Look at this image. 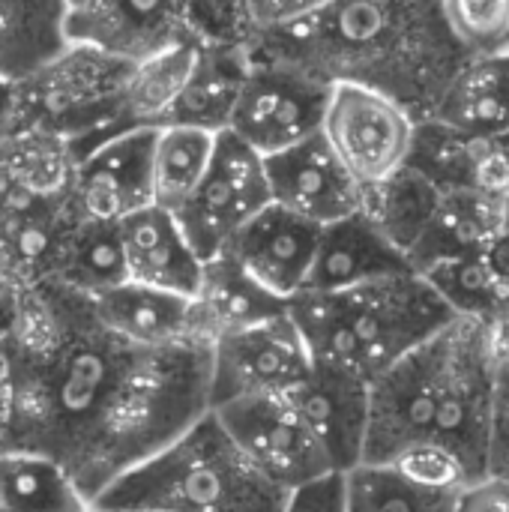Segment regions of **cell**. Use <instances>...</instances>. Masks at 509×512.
<instances>
[{"label":"cell","mask_w":509,"mask_h":512,"mask_svg":"<svg viewBox=\"0 0 509 512\" xmlns=\"http://www.w3.org/2000/svg\"><path fill=\"white\" fill-rule=\"evenodd\" d=\"M3 351V450L54 462L87 504L210 411V348L132 345L57 282L21 288Z\"/></svg>","instance_id":"6da1fadb"},{"label":"cell","mask_w":509,"mask_h":512,"mask_svg":"<svg viewBox=\"0 0 509 512\" xmlns=\"http://www.w3.org/2000/svg\"><path fill=\"white\" fill-rule=\"evenodd\" d=\"M312 360L375 381L405 354L456 321L438 291L417 273H402L330 294L288 300Z\"/></svg>","instance_id":"7a4b0ae2"},{"label":"cell","mask_w":509,"mask_h":512,"mask_svg":"<svg viewBox=\"0 0 509 512\" xmlns=\"http://www.w3.org/2000/svg\"><path fill=\"white\" fill-rule=\"evenodd\" d=\"M291 492L273 486L207 411L186 432L114 480L96 512H285Z\"/></svg>","instance_id":"3957f363"},{"label":"cell","mask_w":509,"mask_h":512,"mask_svg":"<svg viewBox=\"0 0 509 512\" xmlns=\"http://www.w3.org/2000/svg\"><path fill=\"white\" fill-rule=\"evenodd\" d=\"M414 129L417 120L399 96L351 78L330 81L321 135L360 189H372L405 168Z\"/></svg>","instance_id":"277c9868"},{"label":"cell","mask_w":509,"mask_h":512,"mask_svg":"<svg viewBox=\"0 0 509 512\" xmlns=\"http://www.w3.org/2000/svg\"><path fill=\"white\" fill-rule=\"evenodd\" d=\"M450 327L369 381L363 462L384 465L432 435L450 366Z\"/></svg>","instance_id":"5b68a950"},{"label":"cell","mask_w":509,"mask_h":512,"mask_svg":"<svg viewBox=\"0 0 509 512\" xmlns=\"http://www.w3.org/2000/svg\"><path fill=\"white\" fill-rule=\"evenodd\" d=\"M270 204L264 156L228 129L216 132L213 156L195 195L174 213L183 237L201 261L222 255L228 240Z\"/></svg>","instance_id":"8992f818"},{"label":"cell","mask_w":509,"mask_h":512,"mask_svg":"<svg viewBox=\"0 0 509 512\" xmlns=\"http://www.w3.org/2000/svg\"><path fill=\"white\" fill-rule=\"evenodd\" d=\"M210 411L240 447V453L252 462V468L273 486L294 495L318 480L339 477L333 474L330 459L315 435L282 393L237 399Z\"/></svg>","instance_id":"52a82bcc"},{"label":"cell","mask_w":509,"mask_h":512,"mask_svg":"<svg viewBox=\"0 0 509 512\" xmlns=\"http://www.w3.org/2000/svg\"><path fill=\"white\" fill-rule=\"evenodd\" d=\"M309 369L312 354L285 309L264 324L231 333L210 345V408L237 399L288 393L309 375Z\"/></svg>","instance_id":"ba28073f"},{"label":"cell","mask_w":509,"mask_h":512,"mask_svg":"<svg viewBox=\"0 0 509 512\" xmlns=\"http://www.w3.org/2000/svg\"><path fill=\"white\" fill-rule=\"evenodd\" d=\"M330 81L291 69H249L225 129L258 156L288 150L321 132Z\"/></svg>","instance_id":"9c48e42d"},{"label":"cell","mask_w":509,"mask_h":512,"mask_svg":"<svg viewBox=\"0 0 509 512\" xmlns=\"http://www.w3.org/2000/svg\"><path fill=\"white\" fill-rule=\"evenodd\" d=\"M189 9L192 0H90L66 18V39L135 66L186 39Z\"/></svg>","instance_id":"30bf717a"},{"label":"cell","mask_w":509,"mask_h":512,"mask_svg":"<svg viewBox=\"0 0 509 512\" xmlns=\"http://www.w3.org/2000/svg\"><path fill=\"white\" fill-rule=\"evenodd\" d=\"M156 126L141 123L99 141L75 165V210L84 222L117 225L150 207V156Z\"/></svg>","instance_id":"8fae6325"},{"label":"cell","mask_w":509,"mask_h":512,"mask_svg":"<svg viewBox=\"0 0 509 512\" xmlns=\"http://www.w3.org/2000/svg\"><path fill=\"white\" fill-rule=\"evenodd\" d=\"M270 204L324 228L363 210V189L336 159L321 132L264 156Z\"/></svg>","instance_id":"7c38bea8"},{"label":"cell","mask_w":509,"mask_h":512,"mask_svg":"<svg viewBox=\"0 0 509 512\" xmlns=\"http://www.w3.org/2000/svg\"><path fill=\"white\" fill-rule=\"evenodd\" d=\"M330 459L333 474L363 462L369 426V381L312 360L309 375L282 393Z\"/></svg>","instance_id":"4fadbf2b"},{"label":"cell","mask_w":509,"mask_h":512,"mask_svg":"<svg viewBox=\"0 0 509 512\" xmlns=\"http://www.w3.org/2000/svg\"><path fill=\"white\" fill-rule=\"evenodd\" d=\"M318 234V225L267 204L228 240L222 255L279 300H291L306 285Z\"/></svg>","instance_id":"5bb4252c"},{"label":"cell","mask_w":509,"mask_h":512,"mask_svg":"<svg viewBox=\"0 0 509 512\" xmlns=\"http://www.w3.org/2000/svg\"><path fill=\"white\" fill-rule=\"evenodd\" d=\"M402 273H411L405 255L360 210L354 216H345L321 228L303 291L309 294L348 291Z\"/></svg>","instance_id":"9a60e30c"},{"label":"cell","mask_w":509,"mask_h":512,"mask_svg":"<svg viewBox=\"0 0 509 512\" xmlns=\"http://www.w3.org/2000/svg\"><path fill=\"white\" fill-rule=\"evenodd\" d=\"M114 228L126 282L192 297L204 261L192 252L171 213L150 204L120 219Z\"/></svg>","instance_id":"2e32d148"},{"label":"cell","mask_w":509,"mask_h":512,"mask_svg":"<svg viewBox=\"0 0 509 512\" xmlns=\"http://www.w3.org/2000/svg\"><path fill=\"white\" fill-rule=\"evenodd\" d=\"M192 303V330L195 342L210 348L213 342L264 324L288 309V300H279L249 273H243L228 255L204 261L201 279L189 297Z\"/></svg>","instance_id":"e0dca14e"},{"label":"cell","mask_w":509,"mask_h":512,"mask_svg":"<svg viewBox=\"0 0 509 512\" xmlns=\"http://www.w3.org/2000/svg\"><path fill=\"white\" fill-rule=\"evenodd\" d=\"M429 117L471 141L509 135V48L468 54Z\"/></svg>","instance_id":"ac0fdd59"},{"label":"cell","mask_w":509,"mask_h":512,"mask_svg":"<svg viewBox=\"0 0 509 512\" xmlns=\"http://www.w3.org/2000/svg\"><path fill=\"white\" fill-rule=\"evenodd\" d=\"M90 306L111 333H117L132 345H144V348L198 345L192 330V303L183 294H171L123 279L93 294Z\"/></svg>","instance_id":"d6986e66"},{"label":"cell","mask_w":509,"mask_h":512,"mask_svg":"<svg viewBox=\"0 0 509 512\" xmlns=\"http://www.w3.org/2000/svg\"><path fill=\"white\" fill-rule=\"evenodd\" d=\"M501 234V198L486 195L480 189H450L441 192L438 207L408 252L411 273L423 276L426 270L480 255L495 237Z\"/></svg>","instance_id":"ffe728a7"},{"label":"cell","mask_w":509,"mask_h":512,"mask_svg":"<svg viewBox=\"0 0 509 512\" xmlns=\"http://www.w3.org/2000/svg\"><path fill=\"white\" fill-rule=\"evenodd\" d=\"M63 0H0V78L21 81L51 66L66 48Z\"/></svg>","instance_id":"44dd1931"},{"label":"cell","mask_w":509,"mask_h":512,"mask_svg":"<svg viewBox=\"0 0 509 512\" xmlns=\"http://www.w3.org/2000/svg\"><path fill=\"white\" fill-rule=\"evenodd\" d=\"M216 132L183 126V123H159L150 156V204L177 213L204 180V171L213 156Z\"/></svg>","instance_id":"7402d4cb"},{"label":"cell","mask_w":509,"mask_h":512,"mask_svg":"<svg viewBox=\"0 0 509 512\" xmlns=\"http://www.w3.org/2000/svg\"><path fill=\"white\" fill-rule=\"evenodd\" d=\"M246 72L249 69L234 54L198 48L192 72L162 123H183L207 132H222Z\"/></svg>","instance_id":"603a6c76"},{"label":"cell","mask_w":509,"mask_h":512,"mask_svg":"<svg viewBox=\"0 0 509 512\" xmlns=\"http://www.w3.org/2000/svg\"><path fill=\"white\" fill-rule=\"evenodd\" d=\"M438 198L441 189L405 165L384 183L363 189V213L408 261V252L426 231Z\"/></svg>","instance_id":"cb8c5ba5"},{"label":"cell","mask_w":509,"mask_h":512,"mask_svg":"<svg viewBox=\"0 0 509 512\" xmlns=\"http://www.w3.org/2000/svg\"><path fill=\"white\" fill-rule=\"evenodd\" d=\"M42 282H57L84 297H93V294L123 282L117 228L78 219L72 237L66 243H60L57 249H51L48 273Z\"/></svg>","instance_id":"d4e9b609"},{"label":"cell","mask_w":509,"mask_h":512,"mask_svg":"<svg viewBox=\"0 0 509 512\" xmlns=\"http://www.w3.org/2000/svg\"><path fill=\"white\" fill-rule=\"evenodd\" d=\"M0 512H90L63 468L33 453H0Z\"/></svg>","instance_id":"484cf974"},{"label":"cell","mask_w":509,"mask_h":512,"mask_svg":"<svg viewBox=\"0 0 509 512\" xmlns=\"http://www.w3.org/2000/svg\"><path fill=\"white\" fill-rule=\"evenodd\" d=\"M342 480V512H453L456 495L447 489H429L393 465H369L339 474Z\"/></svg>","instance_id":"4316f807"},{"label":"cell","mask_w":509,"mask_h":512,"mask_svg":"<svg viewBox=\"0 0 509 512\" xmlns=\"http://www.w3.org/2000/svg\"><path fill=\"white\" fill-rule=\"evenodd\" d=\"M423 279L438 291V297L450 306L456 318H474L495 327L509 315V294L489 270L483 252L444 261L426 270Z\"/></svg>","instance_id":"83f0119b"},{"label":"cell","mask_w":509,"mask_h":512,"mask_svg":"<svg viewBox=\"0 0 509 512\" xmlns=\"http://www.w3.org/2000/svg\"><path fill=\"white\" fill-rule=\"evenodd\" d=\"M408 168L423 174L441 192L450 189H474V165H477V141L459 135L435 117H426L414 129Z\"/></svg>","instance_id":"f1b7e54d"},{"label":"cell","mask_w":509,"mask_h":512,"mask_svg":"<svg viewBox=\"0 0 509 512\" xmlns=\"http://www.w3.org/2000/svg\"><path fill=\"white\" fill-rule=\"evenodd\" d=\"M195 54H198V45H192L189 39L171 45L168 51L144 60V63H135L132 69V81H129V99H132V108L138 114H147V117H159L156 126L165 120L168 108L174 105V99L180 96L189 72H192V63H195Z\"/></svg>","instance_id":"f546056e"},{"label":"cell","mask_w":509,"mask_h":512,"mask_svg":"<svg viewBox=\"0 0 509 512\" xmlns=\"http://www.w3.org/2000/svg\"><path fill=\"white\" fill-rule=\"evenodd\" d=\"M438 9L465 54L509 48V0H438Z\"/></svg>","instance_id":"4dcf8cb0"},{"label":"cell","mask_w":509,"mask_h":512,"mask_svg":"<svg viewBox=\"0 0 509 512\" xmlns=\"http://www.w3.org/2000/svg\"><path fill=\"white\" fill-rule=\"evenodd\" d=\"M393 465L399 474H405L408 480L429 486V489H447V492H462L465 486H471V477L465 471V465L444 447L432 444V441H420L408 450H402L396 459L384 462Z\"/></svg>","instance_id":"1f68e13d"},{"label":"cell","mask_w":509,"mask_h":512,"mask_svg":"<svg viewBox=\"0 0 509 512\" xmlns=\"http://www.w3.org/2000/svg\"><path fill=\"white\" fill-rule=\"evenodd\" d=\"M489 477L509 483V354L498 351V381H495V411L489 432Z\"/></svg>","instance_id":"d6a6232c"},{"label":"cell","mask_w":509,"mask_h":512,"mask_svg":"<svg viewBox=\"0 0 509 512\" xmlns=\"http://www.w3.org/2000/svg\"><path fill=\"white\" fill-rule=\"evenodd\" d=\"M336 0H246L249 6V15L258 21V24H267V27H282V24H294V21H303L327 6H333Z\"/></svg>","instance_id":"836d02e7"},{"label":"cell","mask_w":509,"mask_h":512,"mask_svg":"<svg viewBox=\"0 0 509 512\" xmlns=\"http://www.w3.org/2000/svg\"><path fill=\"white\" fill-rule=\"evenodd\" d=\"M453 512H509V483L501 477H483L456 495Z\"/></svg>","instance_id":"e575fe53"},{"label":"cell","mask_w":509,"mask_h":512,"mask_svg":"<svg viewBox=\"0 0 509 512\" xmlns=\"http://www.w3.org/2000/svg\"><path fill=\"white\" fill-rule=\"evenodd\" d=\"M285 512H342V480L327 477L294 492Z\"/></svg>","instance_id":"d590c367"},{"label":"cell","mask_w":509,"mask_h":512,"mask_svg":"<svg viewBox=\"0 0 509 512\" xmlns=\"http://www.w3.org/2000/svg\"><path fill=\"white\" fill-rule=\"evenodd\" d=\"M483 258L489 264V270L495 273V279L501 282V288L509 294V231H501L486 249Z\"/></svg>","instance_id":"8d00e7d4"},{"label":"cell","mask_w":509,"mask_h":512,"mask_svg":"<svg viewBox=\"0 0 509 512\" xmlns=\"http://www.w3.org/2000/svg\"><path fill=\"white\" fill-rule=\"evenodd\" d=\"M9 402H12V387H9V360L0 342V450L6 438V423H9Z\"/></svg>","instance_id":"74e56055"},{"label":"cell","mask_w":509,"mask_h":512,"mask_svg":"<svg viewBox=\"0 0 509 512\" xmlns=\"http://www.w3.org/2000/svg\"><path fill=\"white\" fill-rule=\"evenodd\" d=\"M9 117H12V81L0 78V138L6 132Z\"/></svg>","instance_id":"f35d334b"},{"label":"cell","mask_w":509,"mask_h":512,"mask_svg":"<svg viewBox=\"0 0 509 512\" xmlns=\"http://www.w3.org/2000/svg\"><path fill=\"white\" fill-rule=\"evenodd\" d=\"M501 231H509V186L501 195Z\"/></svg>","instance_id":"ab89813d"},{"label":"cell","mask_w":509,"mask_h":512,"mask_svg":"<svg viewBox=\"0 0 509 512\" xmlns=\"http://www.w3.org/2000/svg\"><path fill=\"white\" fill-rule=\"evenodd\" d=\"M90 0H63V6H66V12L72 15V12H78V9H84Z\"/></svg>","instance_id":"60d3db41"},{"label":"cell","mask_w":509,"mask_h":512,"mask_svg":"<svg viewBox=\"0 0 509 512\" xmlns=\"http://www.w3.org/2000/svg\"><path fill=\"white\" fill-rule=\"evenodd\" d=\"M90 512H96V510H90Z\"/></svg>","instance_id":"b9f144b4"}]
</instances>
